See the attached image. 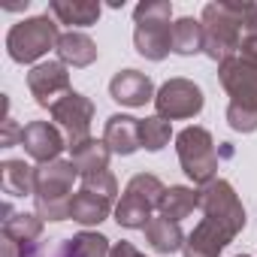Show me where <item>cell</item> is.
<instances>
[{
	"label": "cell",
	"instance_id": "cell-16",
	"mask_svg": "<svg viewBox=\"0 0 257 257\" xmlns=\"http://www.w3.org/2000/svg\"><path fill=\"white\" fill-rule=\"evenodd\" d=\"M4 239L22 245L25 251L40 248V236H43V218L40 215H28V212H13V206H4Z\"/></svg>",
	"mask_w": 257,
	"mask_h": 257
},
{
	"label": "cell",
	"instance_id": "cell-21",
	"mask_svg": "<svg viewBox=\"0 0 257 257\" xmlns=\"http://www.w3.org/2000/svg\"><path fill=\"white\" fill-rule=\"evenodd\" d=\"M112 200H106V197H100V194H94V191H88V188H82L79 194H73V203H70V218L76 221V224H100V221H106L109 218V212H112Z\"/></svg>",
	"mask_w": 257,
	"mask_h": 257
},
{
	"label": "cell",
	"instance_id": "cell-9",
	"mask_svg": "<svg viewBox=\"0 0 257 257\" xmlns=\"http://www.w3.org/2000/svg\"><path fill=\"white\" fill-rule=\"evenodd\" d=\"M203 91L197 82L191 79H170L158 88L155 94V109L161 118L167 121H179V118H194L203 112Z\"/></svg>",
	"mask_w": 257,
	"mask_h": 257
},
{
	"label": "cell",
	"instance_id": "cell-2",
	"mask_svg": "<svg viewBox=\"0 0 257 257\" xmlns=\"http://www.w3.org/2000/svg\"><path fill=\"white\" fill-rule=\"evenodd\" d=\"M79 179V170L73 161H52L37 167V215L43 221H67L70 218V203H73V182Z\"/></svg>",
	"mask_w": 257,
	"mask_h": 257
},
{
	"label": "cell",
	"instance_id": "cell-14",
	"mask_svg": "<svg viewBox=\"0 0 257 257\" xmlns=\"http://www.w3.org/2000/svg\"><path fill=\"white\" fill-rule=\"evenodd\" d=\"M233 242V236L227 233V230H221L218 224H212V221H200L191 233H188V239H185V245H182V254L185 257H221V251L227 248Z\"/></svg>",
	"mask_w": 257,
	"mask_h": 257
},
{
	"label": "cell",
	"instance_id": "cell-22",
	"mask_svg": "<svg viewBox=\"0 0 257 257\" xmlns=\"http://www.w3.org/2000/svg\"><path fill=\"white\" fill-rule=\"evenodd\" d=\"M185 233H182V224L179 221H170L164 215L152 218L149 227H146V242L158 251V254H173V251H182L185 245Z\"/></svg>",
	"mask_w": 257,
	"mask_h": 257
},
{
	"label": "cell",
	"instance_id": "cell-19",
	"mask_svg": "<svg viewBox=\"0 0 257 257\" xmlns=\"http://www.w3.org/2000/svg\"><path fill=\"white\" fill-rule=\"evenodd\" d=\"M0 185L10 197H34L37 191V167H31L28 161L10 158L0 167Z\"/></svg>",
	"mask_w": 257,
	"mask_h": 257
},
{
	"label": "cell",
	"instance_id": "cell-8",
	"mask_svg": "<svg viewBox=\"0 0 257 257\" xmlns=\"http://www.w3.org/2000/svg\"><path fill=\"white\" fill-rule=\"evenodd\" d=\"M49 112H52L55 127L64 134V140H67V149H73V146H79V143H85V140L91 137L94 103H91L85 94L70 91V94H64Z\"/></svg>",
	"mask_w": 257,
	"mask_h": 257
},
{
	"label": "cell",
	"instance_id": "cell-11",
	"mask_svg": "<svg viewBox=\"0 0 257 257\" xmlns=\"http://www.w3.org/2000/svg\"><path fill=\"white\" fill-rule=\"evenodd\" d=\"M218 79H221V88L230 94V103L257 112V70L254 67L242 64L239 58H230L218 64Z\"/></svg>",
	"mask_w": 257,
	"mask_h": 257
},
{
	"label": "cell",
	"instance_id": "cell-3",
	"mask_svg": "<svg viewBox=\"0 0 257 257\" xmlns=\"http://www.w3.org/2000/svg\"><path fill=\"white\" fill-rule=\"evenodd\" d=\"M173 4L143 0L134 10V46L146 61H164L173 52Z\"/></svg>",
	"mask_w": 257,
	"mask_h": 257
},
{
	"label": "cell",
	"instance_id": "cell-1",
	"mask_svg": "<svg viewBox=\"0 0 257 257\" xmlns=\"http://www.w3.org/2000/svg\"><path fill=\"white\" fill-rule=\"evenodd\" d=\"M242 16H245V0H218V4L203 7V34H206V55L215 64H224L236 58L242 46Z\"/></svg>",
	"mask_w": 257,
	"mask_h": 257
},
{
	"label": "cell",
	"instance_id": "cell-18",
	"mask_svg": "<svg viewBox=\"0 0 257 257\" xmlns=\"http://www.w3.org/2000/svg\"><path fill=\"white\" fill-rule=\"evenodd\" d=\"M49 13L55 22L61 25H73V28H91L97 25L103 7L97 0H52L49 4Z\"/></svg>",
	"mask_w": 257,
	"mask_h": 257
},
{
	"label": "cell",
	"instance_id": "cell-20",
	"mask_svg": "<svg viewBox=\"0 0 257 257\" xmlns=\"http://www.w3.org/2000/svg\"><path fill=\"white\" fill-rule=\"evenodd\" d=\"M109 155H112L109 146L103 140H94V137H88L85 143H79V146L70 149V161H73V167L79 170L82 179L94 176V173H103L109 167Z\"/></svg>",
	"mask_w": 257,
	"mask_h": 257
},
{
	"label": "cell",
	"instance_id": "cell-24",
	"mask_svg": "<svg viewBox=\"0 0 257 257\" xmlns=\"http://www.w3.org/2000/svg\"><path fill=\"white\" fill-rule=\"evenodd\" d=\"M203 49H206V34H203V22L200 19L185 16V19L173 22V52L176 55L191 58V55H197Z\"/></svg>",
	"mask_w": 257,
	"mask_h": 257
},
{
	"label": "cell",
	"instance_id": "cell-17",
	"mask_svg": "<svg viewBox=\"0 0 257 257\" xmlns=\"http://www.w3.org/2000/svg\"><path fill=\"white\" fill-rule=\"evenodd\" d=\"M58 61L67 64V67H76V70H85L97 61V43L82 34V31H70V34H61L58 40Z\"/></svg>",
	"mask_w": 257,
	"mask_h": 257
},
{
	"label": "cell",
	"instance_id": "cell-34",
	"mask_svg": "<svg viewBox=\"0 0 257 257\" xmlns=\"http://www.w3.org/2000/svg\"><path fill=\"white\" fill-rule=\"evenodd\" d=\"M236 257H248V254H236Z\"/></svg>",
	"mask_w": 257,
	"mask_h": 257
},
{
	"label": "cell",
	"instance_id": "cell-7",
	"mask_svg": "<svg viewBox=\"0 0 257 257\" xmlns=\"http://www.w3.org/2000/svg\"><path fill=\"white\" fill-rule=\"evenodd\" d=\"M200 209H203L206 221L218 224L233 239L245 230V206L239 203L233 185L224 182V179H212L209 185L200 188Z\"/></svg>",
	"mask_w": 257,
	"mask_h": 257
},
{
	"label": "cell",
	"instance_id": "cell-15",
	"mask_svg": "<svg viewBox=\"0 0 257 257\" xmlns=\"http://www.w3.org/2000/svg\"><path fill=\"white\" fill-rule=\"evenodd\" d=\"M103 143L109 146L112 155H134L143 149L140 143V118L134 115H109L103 127Z\"/></svg>",
	"mask_w": 257,
	"mask_h": 257
},
{
	"label": "cell",
	"instance_id": "cell-27",
	"mask_svg": "<svg viewBox=\"0 0 257 257\" xmlns=\"http://www.w3.org/2000/svg\"><path fill=\"white\" fill-rule=\"evenodd\" d=\"M227 124L233 127L236 134H254V131H257V112L230 103V106H227Z\"/></svg>",
	"mask_w": 257,
	"mask_h": 257
},
{
	"label": "cell",
	"instance_id": "cell-12",
	"mask_svg": "<svg viewBox=\"0 0 257 257\" xmlns=\"http://www.w3.org/2000/svg\"><path fill=\"white\" fill-rule=\"evenodd\" d=\"M22 146H25V152L34 161L52 164L67 149V140H64V134L58 131L55 124H49V121H31V124L22 127Z\"/></svg>",
	"mask_w": 257,
	"mask_h": 257
},
{
	"label": "cell",
	"instance_id": "cell-31",
	"mask_svg": "<svg viewBox=\"0 0 257 257\" xmlns=\"http://www.w3.org/2000/svg\"><path fill=\"white\" fill-rule=\"evenodd\" d=\"M16 140L22 143V131L16 127V121L7 115V118H4V137H0V146H4V149H10V146H16Z\"/></svg>",
	"mask_w": 257,
	"mask_h": 257
},
{
	"label": "cell",
	"instance_id": "cell-6",
	"mask_svg": "<svg viewBox=\"0 0 257 257\" xmlns=\"http://www.w3.org/2000/svg\"><path fill=\"white\" fill-rule=\"evenodd\" d=\"M176 152H179V164L185 170V176L191 182H197L200 188L209 185L218 173V152H215V140L206 127H185L176 137Z\"/></svg>",
	"mask_w": 257,
	"mask_h": 257
},
{
	"label": "cell",
	"instance_id": "cell-23",
	"mask_svg": "<svg viewBox=\"0 0 257 257\" xmlns=\"http://www.w3.org/2000/svg\"><path fill=\"white\" fill-rule=\"evenodd\" d=\"M194 209H200V191L188 188V185H170L161 197V215L170 221H182L188 215H194Z\"/></svg>",
	"mask_w": 257,
	"mask_h": 257
},
{
	"label": "cell",
	"instance_id": "cell-10",
	"mask_svg": "<svg viewBox=\"0 0 257 257\" xmlns=\"http://www.w3.org/2000/svg\"><path fill=\"white\" fill-rule=\"evenodd\" d=\"M28 88L34 94V100L46 109H52L64 94H70V73H67V64L61 61H43V64H34L31 73H28Z\"/></svg>",
	"mask_w": 257,
	"mask_h": 257
},
{
	"label": "cell",
	"instance_id": "cell-29",
	"mask_svg": "<svg viewBox=\"0 0 257 257\" xmlns=\"http://www.w3.org/2000/svg\"><path fill=\"white\" fill-rule=\"evenodd\" d=\"M236 58L242 64H248V67L257 70V37H245L242 46H239V52H236Z\"/></svg>",
	"mask_w": 257,
	"mask_h": 257
},
{
	"label": "cell",
	"instance_id": "cell-4",
	"mask_svg": "<svg viewBox=\"0 0 257 257\" xmlns=\"http://www.w3.org/2000/svg\"><path fill=\"white\" fill-rule=\"evenodd\" d=\"M167 185L152 176V173H137L127 182L121 200L115 203V221L118 227L127 230H146L149 221L155 218V209H161V197H164Z\"/></svg>",
	"mask_w": 257,
	"mask_h": 257
},
{
	"label": "cell",
	"instance_id": "cell-28",
	"mask_svg": "<svg viewBox=\"0 0 257 257\" xmlns=\"http://www.w3.org/2000/svg\"><path fill=\"white\" fill-rule=\"evenodd\" d=\"M82 188H88V191H94V194L112 200V203H115V197H118V182H115V176H112L109 170L94 173V176H85V179H82Z\"/></svg>",
	"mask_w": 257,
	"mask_h": 257
},
{
	"label": "cell",
	"instance_id": "cell-26",
	"mask_svg": "<svg viewBox=\"0 0 257 257\" xmlns=\"http://www.w3.org/2000/svg\"><path fill=\"white\" fill-rule=\"evenodd\" d=\"M170 137H173V127H170L167 118L152 115V118H143L140 121V143H143L146 152H161L170 143Z\"/></svg>",
	"mask_w": 257,
	"mask_h": 257
},
{
	"label": "cell",
	"instance_id": "cell-13",
	"mask_svg": "<svg viewBox=\"0 0 257 257\" xmlns=\"http://www.w3.org/2000/svg\"><path fill=\"white\" fill-rule=\"evenodd\" d=\"M155 82L140 73V70H118L109 82V97L121 106H131V109H140L146 106L149 100H155Z\"/></svg>",
	"mask_w": 257,
	"mask_h": 257
},
{
	"label": "cell",
	"instance_id": "cell-30",
	"mask_svg": "<svg viewBox=\"0 0 257 257\" xmlns=\"http://www.w3.org/2000/svg\"><path fill=\"white\" fill-rule=\"evenodd\" d=\"M242 34H245V37H257V0H245Z\"/></svg>",
	"mask_w": 257,
	"mask_h": 257
},
{
	"label": "cell",
	"instance_id": "cell-33",
	"mask_svg": "<svg viewBox=\"0 0 257 257\" xmlns=\"http://www.w3.org/2000/svg\"><path fill=\"white\" fill-rule=\"evenodd\" d=\"M28 257H70V251H67V245H64V239H61V245H58L55 251H43V248H37V251L28 254Z\"/></svg>",
	"mask_w": 257,
	"mask_h": 257
},
{
	"label": "cell",
	"instance_id": "cell-32",
	"mask_svg": "<svg viewBox=\"0 0 257 257\" xmlns=\"http://www.w3.org/2000/svg\"><path fill=\"white\" fill-rule=\"evenodd\" d=\"M109 257H146L134 242H115L112 245V251H109Z\"/></svg>",
	"mask_w": 257,
	"mask_h": 257
},
{
	"label": "cell",
	"instance_id": "cell-5",
	"mask_svg": "<svg viewBox=\"0 0 257 257\" xmlns=\"http://www.w3.org/2000/svg\"><path fill=\"white\" fill-rule=\"evenodd\" d=\"M58 40H61L58 22L46 13V16H34L13 25L7 34V52L16 64H34L49 49H58Z\"/></svg>",
	"mask_w": 257,
	"mask_h": 257
},
{
	"label": "cell",
	"instance_id": "cell-25",
	"mask_svg": "<svg viewBox=\"0 0 257 257\" xmlns=\"http://www.w3.org/2000/svg\"><path fill=\"white\" fill-rule=\"evenodd\" d=\"M70 257H109L112 245L103 233H94V230H82L70 239H64Z\"/></svg>",
	"mask_w": 257,
	"mask_h": 257
}]
</instances>
